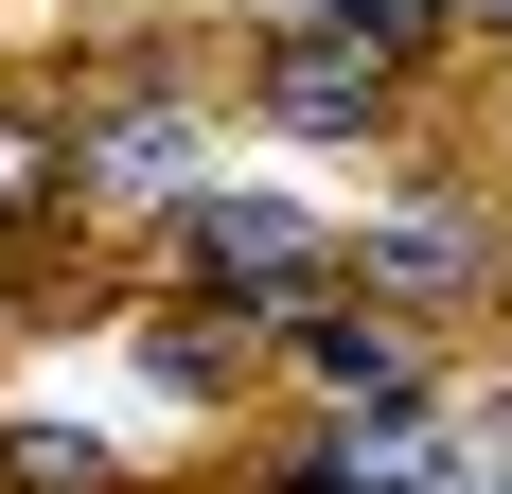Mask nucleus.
I'll list each match as a JSON object with an SVG mask.
<instances>
[{"label": "nucleus", "mask_w": 512, "mask_h": 494, "mask_svg": "<svg viewBox=\"0 0 512 494\" xmlns=\"http://www.w3.org/2000/svg\"><path fill=\"white\" fill-rule=\"evenodd\" d=\"M389 89H407V71H389L371 36H336V18H283V36L248 53V106L283 124V142H371Z\"/></svg>", "instance_id": "nucleus-1"}, {"label": "nucleus", "mask_w": 512, "mask_h": 494, "mask_svg": "<svg viewBox=\"0 0 512 494\" xmlns=\"http://www.w3.org/2000/svg\"><path fill=\"white\" fill-rule=\"evenodd\" d=\"M283 353H301L336 406H407V389H424V336H407V318H371V300H336V283L283 318Z\"/></svg>", "instance_id": "nucleus-2"}, {"label": "nucleus", "mask_w": 512, "mask_h": 494, "mask_svg": "<svg viewBox=\"0 0 512 494\" xmlns=\"http://www.w3.org/2000/svg\"><path fill=\"white\" fill-rule=\"evenodd\" d=\"M477 36H512V0H477Z\"/></svg>", "instance_id": "nucleus-3"}, {"label": "nucleus", "mask_w": 512, "mask_h": 494, "mask_svg": "<svg viewBox=\"0 0 512 494\" xmlns=\"http://www.w3.org/2000/svg\"><path fill=\"white\" fill-rule=\"evenodd\" d=\"M283 18H336V0H283Z\"/></svg>", "instance_id": "nucleus-4"}]
</instances>
